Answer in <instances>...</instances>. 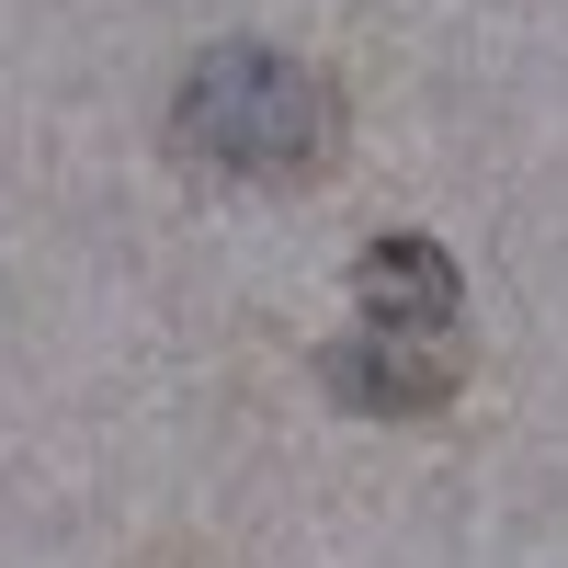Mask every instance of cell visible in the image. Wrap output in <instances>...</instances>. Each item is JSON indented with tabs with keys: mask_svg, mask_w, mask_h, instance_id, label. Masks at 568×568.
Instances as JSON below:
<instances>
[{
	"mask_svg": "<svg viewBox=\"0 0 568 568\" xmlns=\"http://www.w3.org/2000/svg\"><path fill=\"white\" fill-rule=\"evenodd\" d=\"M353 296H364V329H433V342H455L466 284H455V262L420 240V227H387V240L353 262Z\"/></svg>",
	"mask_w": 568,
	"mask_h": 568,
	"instance_id": "obj_3",
	"label": "cell"
},
{
	"mask_svg": "<svg viewBox=\"0 0 568 568\" xmlns=\"http://www.w3.org/2000/svg\"><path fill=\"white\" fill-rule=\"evenodd\" d=\"M171 136L205 171H227V182H307L329 160V136H342V103H329V80L307 58H284V45H216V58L182 69Z\"/></svg>",
	"mask_w": 568,
	"mask_h": 568,
	"instance_id": "obj_1",
	"label": "cell"
},
{
	"mask_svg": "<svg viewBox=\"0 0 568 568\" xmlns=\"http://www.w3.org/2000/svg\"><path fill=\"white\" fill-rule=\"evenodd\" d=\"M318 375H329V398H342V409L420 420V409H444V398H455L466 353L433 342V329H353V342H329V353H318Z\"/></svg>",
	"mask_w": 568,
	"mask_h": 568,
	"instance_id": "obj_2",
	"label": "cell"
}]
</instances>
